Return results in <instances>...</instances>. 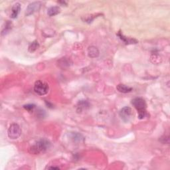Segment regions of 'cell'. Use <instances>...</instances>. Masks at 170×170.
<instances>
[{
  "mask_svg": "<svg viewBox=\"0 0 170 170\" xmlns=\"http://www.w3.org/2000/svg\"><path fill=\"white\" fill-rule=\"evenodd\" d=\"M51 147V143L46 139H41L32 146L29 149V151L32 154H39L40 153L46 152Z\"/></svg>",
  "mask_w": 170,
  "mask_h": 170,
  "instance_id": "obj_1",
  "label": "cell"
},
{
  "mask_svg": "<svg viewBox=\"0 0 170 170\" xmlns=\"http://www.w3.org/2000/svg\"><path fill=\"white\" fill-rule=\"evenodd\" d=\"M132 104L138 110V118L143 119L148 116L146 111V103L142 98H135L132 100Z\"/></svg>",
  "mask_w": 170,
  "mask_h": 170,
  "instance_id": "obj_2",
  "label": "cell"
},
{
  "mask_svg": "<svg viewBox=\"0 0 170 170\" xmlns=\"http://www.w3.org/2000/svg\"><path fill=\"white\" fill-rule=\"evenodd\" d=\"M34 91L37 95L43 96L49 92V85L41 81H37L34 84Z\"/></svg>",
  "mask_w": 170,
  "mask_h": 170,
  "instance_id": "obj_3",
  "label": "cell"
},
{
  "mask_svg": "<svg viewBox=\"0 0 170 170\" xmlns=\"http://www.w3.org/2000/svg\"><path fill=\"white\" fill-rule=\"evenodd\" d=\"M119 114H120L122 120L125 122H129L132 120L134 117V113H133L132 108L128 106H125L122 108Z\"/></svg>",
  "mask_w": 170,
  "mask_h": 170,
  "instance_id": "obj_4",
  "label": "cell"
},
{
  "mask_svg": "<svg viewBox=\"0 0 170 170\" xmlns=\"http://www.w3.org/2000/svg\"><path fill=\"white\" fill-rule=\"evenodd\" d=\"M8 136L10 139H17L21 134V129L18 124H12L8 129Z\"/></svg>",
  "mask_w": 170,
  "mask_h": 170,
  "instance_id": "obj_5",
  "label": "cell"
},
{
  "mask_svg": "<svg viewBox=\"0 0 170 170\" xmlns=\"http://www.w3.org/2000/svg\"><path fill=\"white\" fill-rule=\"evenodd\" d=\"M41 3L40 2H33L30 4L26 9V12H25V15L29 16L32 15L34 12L38 11L41 7Z\"/></svg>",
  "mask_w": 170,
  "mask_h": 170,
  "instance_id": "obj_6",
  "label": "cell"
},
{
  "mask_svg": "<svg viewBox=\"0 0 170 170\" xmlns=\"http://www.w3.org/2000/svg\"><path fill=\"white\" fill-rule=\"evenodd\" d=\"M71 64H72L71 61H70L69 59L66 57L61 58L60 60L58 61V65L61 68V69H63L69 67Z\"/></svg>",
  "mask_w": 170,
  "mask_h": 170,
  "instance_id": "obj_7",
  "label": "cell"
},
{
  "mask_svg": "<svg viewBox=\"0 0 170 170\" xmlns=\"http://www.w3.org/2000/svg\"><path fill=\"white\" fill-rule=\"evenodd\" d=\"M21 10V4L19 3H16L13 5L12 7V10H11V18L13 19L16 18L18 17V14L19 13V11Z\"/></svg>",
  "mask_w": 170,
  "mask_h": 170,
  "instance_id": "obj_8",
  "label": "cell"
},
{
  "mask_svg": "<svg viewBox=\"0 0 170 170\" xmlns=\"http://www.w3.org/2000/svg\"><path fill=\"white\" fill-rule=\"evenodd\" d=\"M88 54L91 58H96L99 55V51L97 47L95 46H90L88 49Z\"/></svg>",
  "mask_w": 170,
  "mask_h": 170,
  "instance_id": "obj_9",
  "label": "cell"
},
{
  "mask_svg": "<svg viewBox=\"0 0 170 170\" xmlns=\"http://www.w3.org/2000/svg\"><path fill=\"white\" fill-rule=\"evenodd\" d=\"M117 35L120 37L122 40L124 42H126V44H132V43H137L138 41L132 38H128L124 36L120 32H119L117 34Z\"/></svg>",
  "mask_w": 170,
  "mask_h": 170,
  "instance_id": "obj_10",
  "label": "cell"
},
{
  "mask_svg": "<svg viewBox=\"0 0 170 170\" xmlns=\"http://www.w3.org/2000/svg\"><path fill=\"white\" fill-rule=\"evenodd\" d=\"M117 89L120 92L122 93H128V92H130L132 90V88L130 87V86H128L125 84H118L117 87Z\"/></svg>",
  "mask_w": 170,
  "mask_h": 170,
  "instance_id": "obj_11",
  "label": "cell"
},
{
  "mask_svg": "<svg viewBox=\"0 0 170 170\" xmlns=\"http://www.w3.org/2000/svg\"><path fill=\"white\" fill-rule=\"evenodd\" d=\"M61 12V9L60 7L58 6H54V7H50L49 10H48L47 11V14L50 17H53L56 15L57 14H59V13Z\"/></svg>",
  "mask_w": 170,
  "mask_h": 170,
  "instance_id": "obj_12",
  "label": "cell"
},
{
  "mask_svg": "<svg viewBox=\"0 0 170 170\" xmlns=\"http://www.w3.org/2000/svg\"><path fill=\"white\" fill-rule=\"evenodd\" d=\"M89 107V104L86 100H81L77 104L78 111H82V110H86Z\"/></svg>",
  "mask_w": 170,
  "mask_h": 170,
  "instance_id": "obj_13",
  "label": "cell"
},
{
  "mask_svg": "<svg viewBox=\"0 0 170 170\" xmlns=\"http://www.w3.org/2000/svg\"><path fill=\"white\" fill-rule=\"evenodd\" d=\"M39 47V45L38 41H34L30 44V45L29 46V51L30 53H33L34 51H35L38 49Z\"/></svg>",
  "mask_w": 170,
  "mask_h": 170,
  "instance_id": "obj_14",
  "label": "cell"
},
{
  "mask_svg": "<svg viewBox=\"0 0 170 170\" xmlns=\"http://www.w3.org/2000/svg\"><path fill=\"white\" fill-rule=\"evenodd\" d=\"M11 27H12V23H11V22L7 21L5 23V27H4V29L2 31V35H4V34H6L9 32L11 29Z\"/></svg>",
  "mask_w": 170,
  "mask_h": 170,
  "instance_id": "obj_15",
  "label": "cell"
},
{
  "mask_svg": "<svg viewBox=\"0 0 170 170\" xmlns=\"http://www.w3.org/2000/svg\"><path fill=\"white\" fill-rule=\"evenodd\" d=\"M35 106L34 105V104H27V105H24L23 108L25 109L28 110V111H32L34 108H35Z\"/></svg>",
  "mask_w": 170,
  "mask_h": 170,
  "instance_id": "obj_16",
  "label": "cell"
},
{
  "mask_svg": "<svg viewBox=\"0 0 170 170\" xmlns=\"http://www.w3.org/2000/svg\"><path fill=\"white\" fill-rule=\"evenodd\" d=\"M48 169H59V168H58V167H50V168H48Z\"/></svg>",
  "mask_w": 170,
  "mask_h": 170,
  "instance_id": "obj_17",
  "label": "cell"
}]
</instances>
